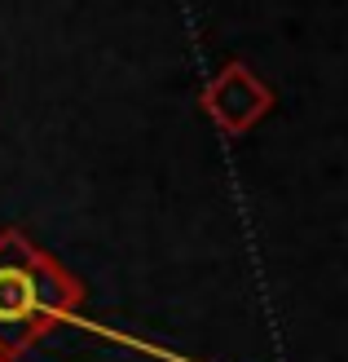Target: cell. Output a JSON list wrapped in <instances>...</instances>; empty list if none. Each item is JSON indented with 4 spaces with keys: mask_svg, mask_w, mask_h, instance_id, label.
<instances>
[{
    "mask_svg": "<svg viewBox=\"0 0 348 362\" xmlns=\"http://www.w3.org/2000/svg\"><path fill=\"white\" fill-rule=\"evenodd\" d=\"M273 106H278L273 88L256 76V66H247V62L216 66V76H208V84L198 88V111H203L212 129L229 141L247 137Z\"/></svg>",
    "mask_w": 348,
    "mask_h": 362,
    "instance_id": "obj_2",
    "label": "cell"
},
{
    "mask_svg": "<svg viewBox=\"0 0 348 362\" xmlns=\"http://www.w3.org/2000/svg\"><path fill=\"white\" fill-rule=\"evenodd\" d=\"M84 300H88V287L62 261H53L44 247H35L23 230H0V354L9 362L23 358L53 327H84L102 340H115L124 349L150 354L159 362H194L186 354L145 345L137 336H124L115 327L84 318L80 314Z\"/></svg>",
    "mask_w": 348,
    "mask_h": 362,
    "instance_id": "obj_1",
    "label": "cell"
},
{
    "mask_svg": "<svg viewBox=\"0 0 348 362\" xmlns=\"http://www.w3.org/2000/svg\"><path fill=\"white\" fill-rule=\"evenodd\" d=\"M0 362H9V358H5V354H0Z\"/></svg>",
    "mask_w": 348,
    "mask_h": 362,
    "instance_id": "obj_3",
    "label": "cell"
}]
</instances>
